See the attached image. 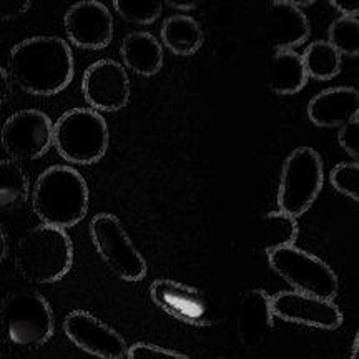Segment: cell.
I'll return each instance as SVG.
<instances>
[{
  "mask_svg": "<svg viewBox=\"0 0 359 359\" xmlns=\"http://www.w3.org/2000/svg\"><path fill=\"white\" fill-rule=\"evenodd\" d=\"M75 74L69 43L58 37L27 39L8 55V77L30 95L50 97L69 87Z\"/></svg>",
  "mask_w": 359,
  "mask_h": 359,
  "instance_id": "1",
  "label": "cell"
},
{
  "mask_svg": "<svg viewBox=\"0 0 359 359\" xmlns=\"http://www.w3.org/2000/svg\"><path fill=\"white\" fill-rule=\"evenodd\" d=\"M34 212L43 224L72 228L88 212V187L72 167L55 165L40 175L32 193Z\"/></svg>",
  "mask_w": 359,
  "mask_h": 359,
  "instance_id": "2",
  "label": "cell"
},
{
  "mask_svg": "<svg viewBox=\"0 0 359 359\" xmlns=\"http://www.w3.org/2000/svg\"><path fill=\"white\" fill-rule=\"evenodd\" d=\"M74 263V246L60 228L40 224L22 238L15 250V268L24 280L37 285L60 281Z\"/></svg>",
  "mask_w": 359,
  "mask_h": 359,
  "instance_id": "3",
  "label": "cell"
},
{
  "mask_svg": "<svg viewBox=\"0 0 359 359\" xmlns=\"http://www.w3.org/2000/svg\"><path fill=\"white\" fill-rule=\"evenodd\" d=\"M53 334L50 304L35 291H17L0 303V341L22 348H39Z\"/></svg>",
  "mask_w": 359,
  "mask_h": 359,
  "instance_id": "4",
  "label": "cell"
},
{
  "mask_svg": "<svg viewBox=\"0 0 359 359\" xmlns=\"http://www.w3.org/2000/svg\"><path fill=\"white\" fill-rule=\"evenodd\" d=\"M53 145L58 155L69 163H97L109 148V127L105 118L92 109L65 111L53 125Z\"/></svg>",
  "mask_w": 359,
  "mask_h": 359,
  "instance_id": "5",
  "label": "cell"
},
{
  "mask_svg": "<svg viewBox=\"0 0 359 359\" xmlns=\"http://www.w3.org/2000/svg\"><path fill=\"white\" fill-rule=\"evenodd\" d=\"M325 183L323 160L316 150L299 147L285 160L278 190L280 212L299 218L311 208Z\"/></svg>",
  "mask_w": 359,
  "mask_h": 359,
  "instance_id": "6",
  "label": "cell"
},
{
  "mask_svg": "<svg viewBox=\"0 0 359 359\" xmlns=\"http://www.w3.org/2000/svg\"><path fill=\"white\" fill-rule=\"evenodd\" d=\"M269 266L283 280L303 294L331 299L338 294V276L327 264L314 255L296 246H285L268 255Z\"/></svg>",
  "mask_w": 359,
  "mask_h": 359,
  "instance_id": "7",
  "label": "cell"
},
{
  "mask_svg": "<svg viewBox=\"0 0 359 359\" xmlns=\"http://www.w3.org/2000/svg\"><path fill=\"white\" fill-rule=\"evenodd\" d=\"M90 236L103 263L125 281H140L147 275V263L135 248L120 219L100 213L90 222Z\"/></svg>",
  "mask_w": 359,
  "mask_h": 359,
  "instance_id": "8",
  "label": "cell"
},
{
  "mask_svg": "<svg viewBox=\"0 0 359 359\" xmlns=\"http://www.w3.org/2000/svg\"><path fill=\"white\" fill-rule=\"evenodd\" d=\"M53 145V123L43 111L20 110L2 127V147L12 158L35 160Z\"/></svg>",
  "mask_w": 359,
  "mask_h": 359,
  "instance_id": "9",
  "label": "cell"
},
{
  "mask_svg": "<svg viewBox=\"0 0 359 359\" xmlns=\"http://www.w3.org/2000/svg\"><path fill=\"white\" fill-rule=\"evenodd\" d=\"M82 92L95 111H118L130 100L127 70L118 62L103 58L90 65L83 75Z\"/></svg>",
  "mask_w": 359,
  "mask_h": 359,
  "instance_id": "10",
  "label": "cell"
},
{
  "mask_svg": "<svg viewBox=\"0 0 359 359\" xmlns=\"http://www.w3.org/2000/svg\"><path fill=\"white\" fill-rule=\"evenodd\" d=\"M64 331L75 346L100 359H122L127 356V343L114 327L88 311H72L64 320Z\"/></svg>",
  "mask_w": 359,
  "mask_h": 359,
  "instance_id": "11",
  "label": "cell"
},
{
  "mask_svg": "<svg viewBox=\"0 0 359 359\" xmlns=\"http://www.w3.org/2000/svg\"><path fill=\"white\" fill-rule=\"evenodd\" d=\"M64 25L70 42L85 50H102L114 37L111 13L97 0L74 4L65 13Z\"/></svg>",
  "mask_w": 359,
  "mask_h": 359,
  "instance_id": "12",
  "label": "cell"
},
{
  "mask_svg": "<svg viewBox=\"0 0 359 359\" xmlns=\"http://www.w3.org/2000/svg\"><path fill=\"white\" fill-rule=\"evenodd\" d=\"M273 316L318 330H336L343 325V313L333 302L298 293L281 291L271 298Z\"/></svg>",
  "mask_w": 359,
  "mask_h": 359,
  "instance_id": "13",
  "label": "cell"
},
{
  "mask_svg": "<svg viewBox=\"0 0 359 359\" xmlns=\"http://www.w3.org/2000/svg\"><path fill=\"white\" fill-rule=\"evenodd\" d=\"M151 299L170 316L191 326L212 325L206 298L196 288L173 280H158L151 285Z\"/></svg>",
  "mask_w": 359,
  "mask_h": 359,
  "instance_id": "14",
  "label": "cell"
},
{
  "mask_svg": "<svg viewBox=\"0 0 359 359\" xmlns=\"http://www.w3.org/2000/svg\"><path fill=\"white\" fill-rule=\"evenodd\" d=\"M309 22L306 15L291 6L288 0H275L269 4L264 17V37L275 52L293 50L309 37Z\"/></svg>",
  "mask_w": 359,
  "mask_h": 359,
  "instance_id": "15",
  "label": "cell"
},
{
  "mask_svg": "<svg viewBox=\"0 0 359 359\" xmlns=\"http://www.w3.org/2000/svg\"><path fill=\"white\" fill-rule=\"evenodd\" d=\"M358 114L359 92L353 87L323 90L308 103V118L320 128H341Z\"/></svg>",
  "mask_w": 359,
  "mask_h": 359,
  "instance_id": "16",
  "label": "cell"
},
{
  "mask_svg": "<svg viewBox=\"0 0 359 359\" xmlns=\"http://www.w3.org/2000/svg\"><path fill=\"white\" fill-rule=\"evenodd\" d=\"M271 296L263 290H251L241 298L236 311L238 338L245 348L258 346L273 327Z\"/></svg>",
  "mask_w": 359,
  "mask_h": 359,
  "instance_id": "17",
  "label": "cell"
},
{
  "mask_svg": "<svg viewBox=\"0 0 359 359\" xmlns=\"http://www.w3.org/2000/svg\"><path fill=\"white\" fill-rule=\"evenodd\" d=\"M120 55L127 69L142 77H154L163 67V48L148 32L127 35L120 47Z\"/></svg>",
  "mask_w": 359,
  "mask_h": 359,
  "instance_id": "18",
  "label": "cell"
},
{
  "mask_svg": "<svg viewBox=\"0 0 359 359\" xmlns=\"http://www.w3.org/2000/svg\"><path fill=\"white\" fill-rule=\"evenodd\" d=\"M308 74L303 58L293 50L275 52L269 69V88L278 95H294L306 87Z\"/></svg>",
  "mask_w": 359,
  "mask_h": 359,
  "instance_id": "19",
  "label": "cell"
},
{
  "mask_svg": "<svg viewBox=\"0 0 359 359\" xmlns=\"http://www.w3.org/2000/svg\"><path fill=\"white\" fill-rule=\"evenodd\" d=\"M205 35L193 17L173 15L161 25V42L175 55L188 57L200 50Z\"/></svg>",
  "mask_w": 359,
  "mask_h": 359,
  "instance_id": "20",
  "label": "cell"
},
{
  "mask_svg": "<svg viewBox=\"0 0 359 359\" xmlns=\"http://www.w3.org/2000/svg\"><path fill=\"white\" fill-rule=\"evenodd\" d=\"M296 236H298V223L293 217L281 212L266 213L258 224L255 248L269 255L285 246H293Z\"/></svg>",
  "mask_w": 359,
  "mask_h": 359,
  "instance_id": "21",
  "label": "cell"
},
{
  "mask_svg": "<svg viewBox=\"0 0 359 359\" xmlns=\"http://www.w3.org/2000/svg\"><path fill=\"white\" fill-rule=\"evenodd\" d=\"M29 196V180L12 160H0V213L13 212Z\"/></svg>",
  "mask_w": 359,
  "mask_h": 359,
  "instance_id": "22",
  "label": "cell"
},
{
  "mask_svg": "<svg viewBox=\"0 0 359 359\" xmlns=\"http://www.w3.org/2000/svg\"><path fill=\"white\" fill-rule=\"evenodd\" d=\"M308 79L331 80L341 72V55L326 40H316L302 55Z\"/></svg>",
  "mask_w": 359,
  "mask_h": 359,
  "instance_id": "23",
  "label": "cell"
},
{
  "mask_svg": "<svg viewBox=\"0 0 359 359\" xmlns=\"http://www.w3.org/2000/svg\"><path fill=\"white\" fill-rule=\"evenodd\" d=\"M327 43L339 55H359V22L358 17H339L330 25L327 30Z\"/></svg>",
  "mask_w": 359,
  "mask_h": 359,
  "instance_id": "24",
  "label": "cell"
},
{
  "mask_svg": "<svg viewBox=\"0 0 359 359\" xmlns=\"http://www.w3.org/2000/svg\"><path fill=\"white\" fill-rule=\"evenodd\" d=\"M160 0H115L116 13L125 22L138 25H150L158 19L163 11Z\"/></svg>",
  "mask_w": 359,
  "mask_h": 359,
  "instance_id": "25",
  "label": "cell"
},
{
  "mask_svg": "<svg viewBox=\"0 0 359 359\" xmlns=\"http://www.w3.org/2000/svg\"><path fill=\"white\" fill-rule=\"evenodd\" d=\"M330 182L336 191L349 196L354 201L359 200V163H339L331 170Z\"/></svg>",
  "mask_w": 359,
  "mask_h": 359,
  "instance_id": "26",
  "label": "cell"
},
{
  "mask_svg": "<svg viewBox=\"0 0 359 359\" xmlns=\"http://www.w3.org/2000/svg\"><path fill=\"white\" fill-rule=\"evenodd\" d=\"M127 359H190L185 354L148 343H137L127 349Z\"/></svg>",
  "mask_w": 359,
  "mask_h": 359,
  "instance_id": "27",
  "label": "cell"
},
{
  "mask_svg": "<svg viewBox=\"0 0 359 359\" xmlns=\"http://www.w3.org/2000/svg\"><path fill=\"white\" fill-rule=\"evenodd\" d=\"M338 142L348 155L354 160L359 158V116L339 128Z\"/></svg>",
  "mask_w": 359,
  "mask_h": 359,
  "instance_id": "28",
  "label": "cell"
},
{
  "mask_svg": "<svg viewBox=\"0 0 359 359\" xmlns=\"http://www.w3.org/2000/svg\"><path fill=\"white\" fill-rule=\"evenodd\" d=\"M32 4L29 0H0V22H11L19 19L29 11Z\"/></svg>",
  "mask_w": 359,
  "mask_h": 359,
  "instance_id": "29",
  "label": "cell"
},
{
  "mask_svg": "<svg viewBox=\"0 0 359 359\" xmlns=\"http://www.w3.org/2000/svg\"><path fill=\"white\" fill-rule=\"evenodd\" d=\"M331 6L336 7V11L343 13V17H358V12H359L358 2H341V0H333Z\"/></svg>",
  "mask_w": 359,
  "mask_h": 359,
  "instance_id": "30",
  "label": "cell"
},
{
  "mask_svg": "<svg viewBox=\"0 0 359 359\" xmlns=\"http://www.w3.org/2000/svg\"><path fill=\"white\" fill-rule=\"evenodd\" d=\"M11 92H12L11 77H8L7 72L0 67V105L7 102V98L11 97Z\"/></svg>",
  "mask_w": 359,
  "mask_h": 359,
  "instance_id": "31",
  "label": "cell"
},
{
  "mask_svg": "<svg viewBox=\"0 0 359 359\" xmlns=\"http://www.w3.org/2000/svg\"><path fill=\"white\" fill-rule=\"evenodd\" d=\"M167 6L177 11H193L196 7V2H175V0H168Z\"/></svg>",
  "mask_w": 359,
  "mask_h": 359,
  "instance_id": "32",
  "label": "cell"
},
{
  "mask_svg": "<svg viewBox=\"0 0 359 359\" xmlns=\"http://www.w3.org/2000/svg\"><path fill=\"white\" fill-rule=\"evenodd\" d=\"M6 255H7V236H6V231H4V228L0 226V263L6 259Z\"/></svg>",
  "mask_w": 359,
  "mask_h": 359,
  "instance_id": "33",
  "label": "cell"
},
{
  "mask_svg": "<svg viewBox=\"0 0 359 359\" xmlns=\"http://www.w3.org/2000/svg\"><path fill=\"white\" fill-rule=\"evenodd\" d=\"M351 359H359V334H356V338H354Z\"/></svg>",
  "mask_w": 359,
  "mask_h": 359,
  "instance_id": "34",
  "label": "cell"
},
{
  "mask_svg": "<svg viewBox=\"0 0 359 359\" xmlns=\"http://www.w3.org/2000/svg\"><path fill=\"white\" fill-rule=\"evenodd\" d=\"M0 359H11V358H6V356H0Z\"/></svg>",
  "mask_w": 359,
  "mask_h": 359,
  "instance_id": "35",
  "label": "cell"
},
{
  "mask_svg": "<svg viewBox=\"0 0 359 359\" xmlns=\"http://www.w3.org/2000/svg\"><path fill=\"white\" fill-rule=\"evenodd\" d=\"M219 359H231V358H219Z\"/></svg>",
  "mask_w": 359,
  "mask_h": 359,
  "instance_id": "36",
  "label": "cell"
}]
</instances>
